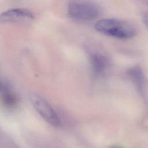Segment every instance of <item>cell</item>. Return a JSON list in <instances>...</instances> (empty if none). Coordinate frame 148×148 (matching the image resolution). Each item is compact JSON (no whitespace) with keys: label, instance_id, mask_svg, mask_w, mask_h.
I'll return each mask as SVG.
<instances>
[{"label":"cell","instance_id":"cell-1","mask_svg":"<svg viewBox=\"0 0 148 148\" xmlns=\"http://www.w3.org/2000/svg\"><path fill=\"white\" fill-rule=\"evenodd\" d=\"M94 28L105 35L120 39H131L136 35V30L131 24L117 18L99 20L95 24Z\"/></svg>","mask_w":148,"mask_h":148},{"label":"cell","instance_id":"cell-2","mask_svg":"<svg viewBox=\"0 0 148 148\" xmlns=\"http://www.w3.org/2000/svg\"><path fill=\"white\" fill-rule=\"evenodd\" d=\"M68 14L72 19L80 22L91 21L101 12L99 5L91 0H72L67 6Z\"/></svg>","mask_w":148,"mask_h":148},{"label":"cell","instance_id":"cell-3","mask_svg":"<svg viewBox=\"0 0 148 148\" xmlns=\"http://www.w3.org/2000/svg\"><path fill=\"white\" fill-rule=\"evenodd\" d=\"M35 18L34 13L23 8L10 9L0 16L1 23H22L29 22Z\"/></svg>","mask_w":148,"mask_h":148},{"label":"cell","instance_id":"cell-4","mask_svg":"<svg viewBox=\"0 0 148 148\" xmlns=\"http://www.w3.org/2000/svg\"><path fill=\"white\" fill-rule=\"evenodd\" d=\"M32 101L35 109L46 121L54 126L60 125L59 117L47 101L38 97H34Z\"/></svg>","mask_w":148,"mask_h":148},{"label":"cell","instance_id":"cell-5","mask_svg":"<svg viewBox=\"0 0 148 148\" xmlns=\"http://www.w3.org/2000/svg\"><path fill=\"white\" fill-rule=\"evenodd\" d=\"M91 64L94 70L98 73L102 72L107 66L108 61L107 58L99 53H94L90 57Z\"/></svg>","mask_w":148,"mask_h":148},{"label":"cell","instance_id":"cell-6","mask_svg":"<svg viewBox=\"0 0 148 148\" xmlns=\"http://www.w3.org/2000/svg\"><path fill=\"white\" fill-rule=\"evenodd\" d=\"M2 91V100L4 103L8 106H13L16 104V99L13 94L9 91L8 87L5 86H1Z\"/></svg>","mask_w":148,"mask_h":148},{"label":"cell","instance_id":"cell-7","mask_svg":"<svg viewBox=\"0 0 148 148\" xmlns=\"http://www.w3.org/2000/svg\"><path fill=\"white\" fill-rule=\"evenodd\" d=\"M129 73L134 78L135 81L139 84H141L143 81V75L142 70L139 66H135L132 68L130 71Z\"/></svg>","mask_w":148,"mask_h":148},{"label":"cell","instance_id":"cell-8","mask_svg":"<svg viewBox=\"0 0 148 148\" xmlns=\"http://www.w3.org/2000/svg\"><path fill=\"white\" fill-rule=\"evenodd\" d=\"M142 20L144 24L148 27V13H146L143 15Z\"/></svg>","mask_w":148,"mask_h":148},{"label":"cell","instance_id":"cell-9","mask_svg":"<svg viewBox=\"0 0 148 148\" xmlns=\"http://www.w3.org/2000/svg\"><path fill=\"white\" fill-rule=\"evenodd\" d=\"M113 148H121V147H114Z\"/></svg>","mask_w":148,"mask_h":148}]
</instances>
